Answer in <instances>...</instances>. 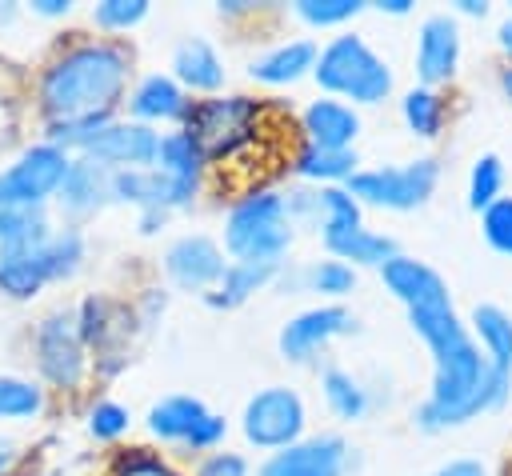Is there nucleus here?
<instances>
[{"label":"nucleus","instance_id":"nucleus-45","mask_svg":"<svg viewBox=\"0 0 512 476\" xmlns=\"http://www.w3.org/2000/svg\"><path fill=\"white\" fill-rule=\"evenodd\" d=\"M496 40H500V48L512 56V16H508V20H500V28H496Z\"/></svg>","mask_w":512,"mask_h":476},{"label":"nucleus","instance_id":"nucleus-39","mask_svg":"<svg viewBox=\"0 0 512 476\" xmlns=\"http://www.w3.org/2000/svg\"><path fill=\"white\" fill-rule=\"evenodd\" d=\"M116 476H180L172 464H164L160 456H152V452H128V456H120V464H116Z\"/></svg>","mask_w":512,"mask_h":476},{"label":"nucleus","instance_id":"nucleus-44","mask_svg":"<svg viewBox=\"0 0 512 476\" xmlns=\"http://www.w3.org/2000/svg\"><path fill=\"white\" fill-rule=\"evenodd\" d=\"M456 12H460V16H480V20H484V16H488V4H484V0H460Z\"/></svg>","mask_w":512,"mask_h":476},{"label":"nucleus","instance_id":"nucleus-31","mask_svg":"<svg viewBox=\"0 0 512 476\" xmlns=\"http://www.w3.org/2000/svg\"><path fill=\"white\" fill-rule=\"evenodd\" d=\"M320 388H324L328 408H332L340 420H360V416L368 412V388H364L352 372H344V368H324Z\"/></svg>","mask_w":512,"mask_h":476},{"label":"nucleus","instance_id":"nucleus-29","mask_svg":"<svg viewBox=\"0 0 512 476\" xmlns=\"http://www.w3.org/2000/svg\"><path fill=\"white\" fill-rule=\"evenodd\" d=\"M400 116H404V124H408L416 136L432 140V136H440V128H444V120H448V100H444L436 88H420V84H416L412 92H404Z\"/></svg>","mask_w":512,"mask_h":476},{"label":"nucleus","instance_id":"nucleus-27","mask_svg":"<svg viewBox=\"0 0 512 476\" xmlns=\"http://www.w3.org/2000/svg\"><path fill=\"white\" fill-rule=\"evenodd\" d=\"M52 236L44 208H4L0 212V256H16L40 248Z\"/></svg>","mask_w":512,"mask_h":476},{"label":"nucleus","instance_id":"nucleus-5","mask_svg":"<svg viewBox=\"0 0 512 476\" xmlns=\"http://www.w3.org/2000/svg\"><path fill=\"white\" fill-rule=\"evenodd\" d=\"M316 84L332 96H344L352 104H380L388 92H392V72L388 64L364 44V36L356 32H344V36H332L320 56H316V68H312Z\"/></svg>","mask_w":512,"mask_h":476},{"label":"nucleus","instance_id":"nucleus-37","mask_svg":"<svg viewBox=\"0 0 512 476\" xmlns=\"http://www.w3.org/2000/svg\"><path fill=\"white\" fill-rule=\"evenodd\" d=\"M144 16H148V4H144V0H104V4L92 8L96 28H104V32H128V28H136Z\"/></svg>","mask_w":512,"mask_h":476},{"label":"nucleus","instance_id":"nucleus-48","mask_svg":"<svg viewBox=\"0 0 512 476\" xmlns=\"http://www.w3.org/2000/svg\"><path fill=\"white\" fill-rule=\"evenodd\" d=\"M8 464H12V444H8V440H0V472H4Z\"/></svg>","mask_w":512,"mask_h":476},{"label":"nucleus","instance_id":"nucleus-12","mask_svg":"<svg viewBox=\"0 0 512 476\" xmlns=\"http://www.w3.org/2000/svg\"><path fill=\"white\" fill-rule=\"evenodd\" d=\"M352 332V312L340 308V304H316V308H304L300 316H292L276 344H280V356L292 360V364H308L320 348H328L336 336Z\"/></svg>","mask_w":512,"mask_h":476},{"label":"nucleus","instance_id":"nucleus-47","mask_svg":"<svg viewBox=\"0 0 512 476\" xmlns=\"http://www.w3.org/2000/svg\"><path fill=\"white\" fill-rule=\"evenodd\" d=\"M500 92L512 100V64H504V68H500Z\"/></svg>","mask_w":512,"mask_h":476},{"label":"nucleus","instance_id":"nucleus-11","mask_svg":"<svg viewBox=\"0 0 512 476\" xmlns=\"http://www.w3.org/2000/svg\"><path fill=\"white\" fill-rule=\"evenodd\" d=\"M76 148H80V156L104 164L108 172H140V168L156 164L160 132H152L148 124H136V120H108L96 132H88Z\"/></svg>","mask_w":512,"mask_h":476},{"label":"nucleus","instance_id":"nucleus-21","mask_svg":"<svg viewBox=\"0 0 512 476\" xmlns=\"http://www.w3.org/2000/svg\"><path fill=\"white\" fill-rule=\"evenodd\" d=\"M316 56H320V48L312 40H284V44L260 52L248 64V72L260 84H296L300 76H308L316 68Z\"/></svg>","mask_w":512,"mask_h":476},{"label":"nucleus","instance_id":"nucleus-32","mask_svg":"<svg viewBox=\"0 0 512 476\" xmlns=\"http://www.w3.org/2000/svg\"><path fill=\"white\" fill-rule=\"evenodd\" d=\"M500 196H504V164L496 152H480L472 160V172H468V208L484 212Z\"/></svg>","mask_w":512,"mask_h":476},{"label":"nucleus","instance_id":"nucleus-26","mask_svg":"<svg viewBox=\"0 0 512 476\" xmlns=\"http://www.w3.org/2000/svg\"><path fill=\"white\" fill-rule=\"evenodd\" d=\"M276 272H280V264H264V260H232L228 272H224V280L212 288L208 300H212L216 308H236V304H244L252 292H260L264 284H272Z\"/></svg>","mask_w":512,"mask_h":476},{"label":"nucleus","instance_id":"nucleus-34","mask_svg":"<svg viewBox=\"0 0 512 476\" xmlns=\"http://www.w3.org/2000/svg\"><path fill=\"white\" fill-rule=\"evenodd\" d=\"M308 292H324V296H348L356 288V268L344 260H316L304 272Z\"/></svg>","mask_w":512,"mask_h":476},{"label":"nucleus","instance_id":"nucleus-7","mask_svg":"<svg viewBox=\"0 0 512 476\" xmlns=\"http://www.w3.org/2000/svg\"><path fill=\"white\" fill-rule=\"evenodd\" d=\"M436 180H440V164L432 156H420L408 164L356 172L348 180V192L356 204H372V208H388V212H412V208L428 204V196L436 192Z\"/></svg>","mask_w":512,"mask_h":476},{"label":"nucleus","instance_id":"nucleus-33","mask_svg":"<svg viewBox=\"0 0 512 476\" xmlns=\"http://www.w3.org/2000/svg\"><path fill=\"white\" fill-rule=\"evenodd\" d=\"M44 412V388L24 376H0V420H32Z\"/></svg>","mask_w":512,"mask_h":476},{"label":"nucleus","instance_id":"nucleus-15","mask_svg":"<svg viewBox=\"0 0 512 476\" xmlns=\"http://www.w3.org/2000/svg\"><path fill=\"white\" fill-rule=\"evenodd\" d=\"M348 460V444L332 432L296 440L292 448L272 452L256 476H340Z\"/></svg>","mask_w":512,"mask_h":476},{"label":"nucleus","instance_id":"nucleus-2","mask_svg":"<svg viewBox=\"0 0 512 476\" xmlns=\"http://www.w3.org/2000/svg\"><path fill=\"white\" fill-rule=\"evenodd\" d=\"M132 56L112 40L68 44L40 76V108L52 120L48 140L64 152L76 148L88 132L112 120L128 88Z\"/></svg>","mask_w":512,"mask_h":476},{"label":"nucleus","instance_id":"nucleus-40","mask_svg":"<svg viewBox=\"0 0 512 476\" xmlns=\"http://www.w3.org/2000/svg\"><path fill=\"white\" fill-rule=\"evenodd\" d=\"M196 476H248V460L240 452H212L200 460Z\"/></svg>","mask_w":512,"mask_h":476},{"label":"nucleus","instance_id":"nucleus-46","mask_svg":"<svg viewBox=\"0 0 512 476\" xmlns=\"http://www.w3.org/2000/svg\"><path fill=\"white\" fill-rule=\"evenodd\" d=\"M380 12H392V16H404L408 12V0H384V4H376Z\"/></svg>","mask_w":512,"mask_h":476},{"label":"nucleus","instance_id":"nucleus-23","mask_svg":"<svg viewBox=\"0 0 512 476\" xmlns=\"http://www.w3.org/2000/svg\"><path fill=\"white\" fill-rule=\"evenodd\" d=\"M208 416L204 400L196 396H164L148 408V432L164 444H184L192 436V428Z\"/></svg>","mask_w":512,"mask_h":476},{"label":"nucleus","instance_id":"nucleus-10","mask_svg":"<svg viewBox=\"0 0 512 476\" xmlns=\"http://www.w3.org/2000/svg\"><path fill=\"white\" fill-rule=\"evenodd\" d=\"M36 364H40L44 380L56 388L80 384V376L88 368V344L80 332V312L56 308L52 316H44V324L36 328Z\"/></svg>","mask_w":512,"mask_h":476},{"label":"nucleus","instance_id":"nucleus-19","mask_svg":"<svg viewBox=\"0 0 512 476\" xmlns=\"http://www.w3.org/2000/svg\"><path fill=\"white\" fill-rule=\"evenodd\" d=\"M468 332L480 344L492 372L512 376V316L500 304H476L468 312Z\"/></svg>","mask_w":512,"mask_h":476},{"label":"nucleus","instance_id":"nucleus-30","mask_svg":"<svg viewBox=\"0 0 512 476\" xmlns=\"http://www.w3.org/2000/svg\"><path fill=\"white\" fill-rule=\"evenodd\" d=\"M296 172H300L304 180H320V184L328 188L332 180H352V176H356V152H352V148L332 152V148H312V144H304V148L296 152Z\"/></svg>","mask_w":512,"mask_h":476},{"label":"nucleus","instance_id":"nucleus-42","mask_svg":"<svg viewBox=\"0 0 512 476\" xmlns=\"http://www.w3.org/2000/svg\"><path fill=\"white\" fill-rule=\"evenodd\" d=\"M432 476H488V468H484L480 460H472V456H460V460L440 464Z\"/></svg>","mask_w":512,"mask_h":476},{"label":"nucleus","instance_id":"nucleus-24","mask_svg":"<svg viewBox=\"0 0 512 476\" xmlns=\"http://www.w3.org/2000/svg\"><path fill=\"white\" fill-rule=\"evenodd\" d=\"M324 248L332 252V260H344V264H352V268H360V264H368V268H384L392 256H400V248H396L392 236L372 232V228H364V224L352 228V232H344V236L324 240Z\"/></svg>","mask_w":512,"mask_h":476},{"label":"nucleus","instance_id":"nucleus-41","mask_svg":"<svg viewBox=\"0 0 512 476\" xmlns=\"http://www.w3.org/2000/svg\"><path fill=\"white\" fill-rule=\"evenodd\" d=\"M224 432H228V424H224V416H216V412H208L196 428H192V436L184 440L188 448H196V452H204V448H216L220 440H224Z\"/></svg>","mask_w":512,"mask_h":476},{"label":"nucleus","instance_id":"nucleus-13","mask_svg":"<svg viewBox=\"0 0 512 476\" xmlns=\"http://www.w3.org/2000/svg\"><path fill=\"white\" fill-rule=\"evenodd\" d=\"M164 272L172 276V284L188 288V292H204V288H216L228 272V260H224V248L204 236V232H188V236H176L164 252Z\"/></svg>","mask_w":512,"mask_h":476},{"label":"nucleus","instance_id":"nucleus-28","mask_svg":"<svg viewBox=\"0 0 512 476\" xmlns=\"http://www.w3.org/2000/svg\"><path fill=\"white\" fill-rule=\"evenodd\" d=\"M312 224H316V232L324 240L344 236V232L360 228V204L352 200L348 188H336V184L316 188V216H312Z\"/></svg>","mask_w":512,"mask_h":476},{"label":"nucleus","instance_id":"nucleus-3","mask_svg":"<svg viewBox=\"0 0 512 476\" xmlns=\"http://www.w3.org/2000/svg\"><path fill=\"white\" fill-rule=\"evenodd\" d=\"M268 104L252 100V96H212V100H196L184 116V136L200 148L204 164L224 168L240 156H248L252 148L260 152V140L268 132Z\"/></svg>","mask_w":512,"mask_h":476},{"label":"nucleus","instance_id":"nucleus-16","mask_svg":"<svg viewBox=\"0 0 512 476\" xmlns=\"http://www.w3.org/2000/svg\"><path fill=\"white\" fill-rule=\"evenodd\" d=\"M300 132L308 136L312 148H332V152H344L352 148V140L360 136V116L352 104L336 100V96H324V100H312L304 112H300Z\"/></svg>","mask_w":512,"mask_h":476},{"label":"nucleus","instance_id":"nucleus-9","mask_svg":"<svg viewBox=\"0 0 512 476\" xmlns=\"http://www.w3.org/2000/svg\"><path fill=\"white\" fill-rule=\"evenodd\" d=\"M304 420H308V412H304L300 392L288 384H268L256 396H248L240 432L252 448L280 452V448H292L296 440H304Z\"/></svg>","mask_w":512,"mask_h":476},{"label":"nucleus","instance_id":"nucleus-25","mask_svg":"<svg viewBox=\"0 0 512 476\" xmlns=\"http://www.w3.org/2000/svg\"><path fill=\"white\" fill-rule=\"evenodd\" d=\"M152 168L164 172L172 184L196 192V188H200V172H204V156H200V148H196V144L184 136V128H180V132L160 136V152H156V164H152Z\"/></svg>","mask_w":512,"mask_h":476},{"label":"nucleus","instance_id":"nucleus-4","mask_svg":"<svg viewBox=\"0 0 512 476\" xmlns=\"http://www.w3.org/2000/svg\"><path fill=\"white\" fill-rule=\"evenodd\" d=\"M292 244V216L280 192L252 188L244 192L224 220V248L232 260H264L280 264Z\"/></svg>","mask_w":512,"mask_h":476},{"label":"nucleus","instance_id":"nucleus-20","mask_svg":"<svg viewBox=\"0 0 512 476\" xmlns=\"http://www.w3.org/2000/svg\"><path fill=\"white\" fill-rule=\"evenodd\" d=\"M128 108H132L136 124H156V120H184L188 108H192V100L184 96V88H180L172 76L152 72V76H144V80L136 84Z\"/></svg>","mask_w":512,"mask_h":476},{"label":"nucleus","instance_id":"nucleus-6","mask_svg":"<svg viewBox=\"0 0 512 476\" xmlns=\"http://www.w3.org/2000/svg\"><path fill=\"white\" fill-rule=\"evenodd\" d=\"M80 260H84V236L76 228L52 232L40 248L0 256V292H8L12 300H28L44 284L72 276L80 268Z\"/></svg>","mask_w":512,"mask_h":476},{"label":"nucleus","instance_id":"nucleus-38","mask_svg":"<svg viewBox=\"0 0 512 476\" xmlns=\"http://www.w3.org/2000/svg\"><path fill=\"white\" fill-rule=\"evenodd\" d=\"M128 408L124 404H116V400H96L92 404V412H88V432L96 436V440H120L124 432H128Z\"/></svg>","mask_w":512,"mask_h":476},{"label":"nucleus","instance_id":"nucleus-17","mask_svg":"<svg viewBox=\"0 0 512 476\" xmlns=\"http://www.w3.org/2000/svg\"><path fill=\"white\" fill-rule=\"evenodd\" d=\"M108 200H112V172L104 164L88 160V156L72 160V168H68V176H64V184L56 192L60 212H68V216L80 220V216L100 212Z\"/></svg>","mask_w":512,"mask_h":476},{"label":"nucleus","instance_id":"nucleus-35","mask_svg":"<svg viewBox=\"0 0 512 476\" xmlns=\"http://www.w3.org/2000/svg\"><path fill=\"white\" fill-rule=\"evenodd\" d=\"M292 12H296L304 24H312V28H332V24L356 20V16L364 12V4H360V0H300Z\"/></svg>","mask_w":512,"mask_h":476},{"label":"nucleus","instance_id":"nucleus-1","mask_svg":"<svg viewBox=\"0 0 512 476\" xmlns=\"http://www.w3.org/2000/svg\"><path fill=\"white\" fill-rule=\"evenodd\" d=\"M408 324L432 352V392L416 408V424L424 432L460 428L484 412H496L512 396V376L492 372L468 324L456 316L452 296L408 308Z\"/></svg>","mask_w":512,"mask_h":476},{"label":"nucleus","instance_id":"nucleus-8","mask_svg":"<svg viewBox=\"0 0 512 476\" xmlns=\"http://www.w3.org/2000/svg\"><path fill=\"white\" fill-rule=\"evenodd\" d=\"M68 168H72V156L52 140L24 148L0 172V212L4 208H44V200H56Z\"/></svg>","mask_w":512,"mask_h":476},{"label":"nucleus","instance_id":"nucleus-43","mask_svg":"<svg viewBox=\"0 0 512 476\" xmlns=\"http://www.w3.org/2000/svg\"><path fill=\"white\" fill-rule=\"evenodd\" d=\"M68 8H72L68 0H36V4H32L36 16H68Z\"/></svg>","mask_w":512,"mask_h":476},{"label":"nucleus","instance_id":"nucleus-36","mask_svg":"<svg viewBox=\"0 0 512 476\" xmlns=\"http://www.w3.org/2000/svg\"><path fill=\"white\" fill-rule=\"evenodd\" d=\"M480 232L492 252L512 256V196H500L496 204H488L480 212Z\"/></svg>","mask_w":512,"mask_h":476},{"label":"nucleus","instance_id":"nucleus-22","mask_svg":"<svg viewBox=\"0 0 512 476\" xmlns=\"http://www.w3.org/2000/svg\"><path fill=\"white\" fill-rule=\"evenodd\" d=\"M172 80L192 92H216L224 84V60L208 40H180L172 52Z\"/></svg>","mask_w":512,"mask_h":476},{"label":"nucleus","instance_id":"nucleus-14","mask_svg":"<svg viewBox=\"0 0 512 476\" xmlns=\"http://www.w3.org/2000/svg\"><path fill=\"white\" fill-rule=\"evenodd\" d=\"M460 24L448 12H432L416 36V80L420 88L448 84L460 68Z\"/></svg>","mask_w":512,"mask_h":476},{"label":"nucleus","instance_id":"nucleus-18","mask_svg":"<svg viewBox=\"0 0 512 476\" xmlns=\"http://www.w3.org/2000/svg\"><path fill=\"white\" fill-rule=\"evenodd\" d=\"M380 280L384 288L404 304V308H416V304H428V300H440L448 296V284L436 268H428L424 260H412V256H392L384 268H380Z\"/></svg>","mask_w":512,"mask_h":476}]
</instances>
